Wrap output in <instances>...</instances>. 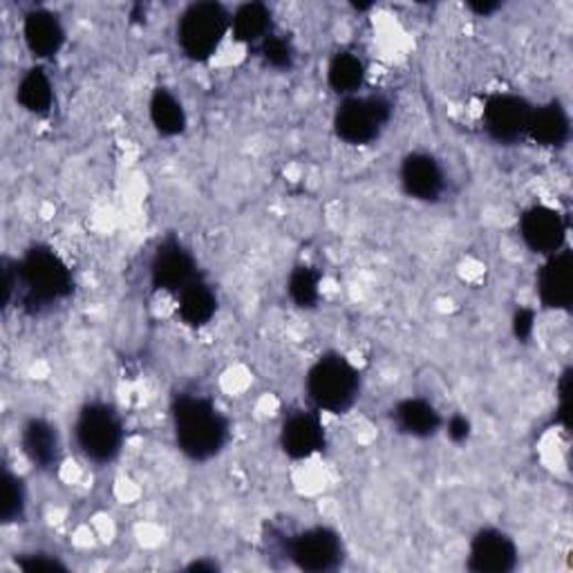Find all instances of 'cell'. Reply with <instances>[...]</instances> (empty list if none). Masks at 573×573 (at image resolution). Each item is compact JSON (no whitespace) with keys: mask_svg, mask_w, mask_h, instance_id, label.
<instances>
[{"mask_svg":"<svg viewBox=\"0 0 573 573\" xmlns=\"http://www.w3.org/2000/svg\"><path fill=\"white\" fill-rule=\"evenodd\" d=\"M23 450L28 455V459L43 468V470H52L59 464L61 457V444H59V435L56 428L45 422V420H30L23 428V437H21Z\"/></svg>","mask_w":573,"mask_h":573,"instance_id":"2e32d148","label":"cell"},{"mask_svg":"<svg viewBox=\"0 0 573 573\" xmlns=\"http://www.w3.org/2000/svg\"><path fill=\"white\" fill-rule=\"evenodd\" d=\"M361 390L359 370L341 354L320 357L307 374V394L318 411L343 415L354 405Z\"/></svg>","mask_w":573,"mask_h":573,"instance_id":"3957f363","label":"cell"},{"mask_svg":"<svg viewBox=\"0 0 573 573\" xmlns=\"http://www.w3.org/2000/svg\"><path fill=\"white\" fill-rule=\"evenodd\" d=\"M394 422L401 433L411 437H433L442 428L437 407L426 399H405L394 407Z\"/></svg>","mask_w":573,"mask_h":573,"instance_id":"e0dca14e","label":"cell"},{"mask_svg":"<svg viewBox=\"0 0 573 573\" xmlns=\"http://www.w3.org/2000/svg\"><path fill=\"white\" fill-rule=\"evenodd\" d=\"M231 25V17L224 6L215 0L206 3H193L180 19L178 41L184 54L191 61H206L220 47L226 30Z\"/></svg>","mask_w":573,"mask_h":573,"instance_id":"5b68a950","label":"cell"},{"mask_svg":"<svg viewBox=\"0 0 573 573\" xmlns=\"http://www.w3.org/2000/svg\"><path fill=\"white\" fill-rule=\"evenodd\" d=\"M150 119L159 135L176 137L187 128V115L182 104L163 88H157L150 97Z\"/></svg>","mask_w":573,"mask_h":573,"instance_id":"ffe728a7","label":"cell"},{"mask_svg":"<svg viewBox=\"0 0 573 573\" xmlns=\"http://www.w3.org/2000/svg\"><path fill=\"white\" fill-rule=\"evenodd\" d=\"M23 36H25L30 52L36 59H50L63 47L65 30H63L61 21L56 19V14H52L47 10H36L25 17Z\"/></svg>","mask_w":573,"mask_h":573,"instance_id":"9a60e30c","label":"cell"},{"mask_svg":"<svg viewBox=\"0 0 573 573\" xmlns=\"http://www.w3.org/2000/svg\"><path fill=\"white\" fill-rule=\"evenodd\" d=\"M217 309V298L209 285L193 280L180 296V316L191 327L206 325Z\"/></svg>","mask_w":573,"mask_h":573,"instance_id":"44dd1931","label":"cell"},{"mask_svg":"<svg viewBox=\"0 0 573 573\" xmlns=\"http://www.w3.org/2000/svg\"><path fill=\"white\" fill-rule=\"evenodd\" d=\"M520 235L531 252L553 256L564 247L566 222L549 206H531L520 217Z\"/></svg>","mask_w":573,"mask_h":573,"instance_id":"8fae6325","label":"cell"},{"mask_svg":"<svg viewBox=\"0 0 573 573\" xmlns=\"http://www.w3.org/2000/svg\"><path fill=\"white\" fill-rule=\"evenodd\" d=\"M280 446L291 459H307L325 448V431L314 413H294L280 433Z\"/></svg>","mask_w":573,"mask_h":573,"instance_id":"5bb4252c","label":"cell"},{"mask_svg":"<svg viewBox=\"0 0 573 573\" xmlns=\"http://www.w3.org/2000/svg\"><path fill=\"white\" fill-rule=\"evenodd\" d=\"M150 280L155 289L163 291H182L193 280H198L193 256L176 237H169L167 242L159 244L150 265Z\"/></svg>","mask_w":573,"mask_h":573,"instance_id":"9c48e42d","label":"cell"},{"mask_svg":"<svg viewBox=\"0 0 573 573\" xmlns=\"http://www.w3.org/2000/svg\"><path fill=\"white\" fill-rule=\"evenodd\" d=\"M233 36L240 43H258L269 36L272 30V12L263 3H247L237 8L231 19Z\"/></svg>","mask_w":573,"mask_h":573,"instance_id":"d6986e66","label":"cell"},{"mask_svg":"<svg viewBox=\"0 0 573 573\" xmlns=\"http://www.w3.org/2000/svg\"><path fill=\"white\" fill-rule=\"evenodd\" d=\"M220 566H217V562H213V560H198V562H193V564H189V571H206V573H215Z\"/></svg>","mask_w":573,"mask_h":573,"instance_id":"1f68e13d","label":"cell"},{"mask_svg":"<svg viewBox=\"0 0 573 573\" xmlns=\"http://www.w3.org/2000/svg\"><path fill=\"white\" fill-rule=\"evenodd\" d=\"M318 285H320V274L314 267L300 265L289 276V296L298 307L309 309L318 303Z\"/></svg>","mask_w":573,"mask_h":573,"instance_id":"cb8c5ba5","label":"cell"},{"mask_svg":"<svg viewBox=\"0 0 573 573\" xmlns=\"http://www.w3.org/2000/svg\"><path fill=\"white\" fill-rule=\"evenodd\" d=\"M533 106L518 95H494L484 104V128L500 144L518 141L531 121Z\"/></svg>","mask_w":573,"mask_h":573,"instance_id":"ba28073f","label":"cell"},{"mask_svg":"<svg viewBox=\"0 0 573 573\" xmlns=\"http://www.w3.org/2000/svg\"><path fill=\"white\" fill-rule=\"evenodd\" d=\"M527 135L540 146H549V148L564 146L569 139V117L564 108L553 102L533 110Z\"/></svg>","mask_w":573,"mask_h":573,"instance_id":"ac0fdd59","label":"cell"},{"mask_svg":"<svg viewBox=\"0 0 573 573\" xmlns=\"http://www.w3.org/2000/svg\"><path fill=\"white\" fill-rule=\"evenodd\" d=\"M470 435V422L461 415H455L450 422H448V437L455 442V444H461L466 442Z\"/></svg>","mask_w":573,"mask_h":573,"instance_id":"f546056e","label":"cell"},{"mask_svg":"<svg viewBox=\"0 0 573 573\" xmlns=\"http://www.w3.org/2000/svg\"><path fill=\"white\" fill-rule=\"evenodd\" d=\"M17 287H19V269H17V263H12L10 258H6V261H3V305H6V307H10Z\"/></svg>","mask_w":573,"mask_h":573,"instance_id":"83f0119b","label":"cell"},{"mask_svg":"<svg viewBox=\"0 0 573 573\" xmlns=\"http://www.w3.org/2000/svg\"><path fill=\"white\" fill-rule=\"evenodd\" d=\"M263 56L272 67H278V70H289L294 65L291 43L283 36H276V34H269L263 41Z\"/></svg>","mask_w":573,"mask_h":573,"instance_id":"484cf974","label":"cell"},{"mask_svg":"<svg viewBox=\"0 0 573 573\" xmlns=\"http://www.w3.org/2000/svg\"><path fill=\"white\" fill-rule=\"evenodd\" d=\"M19 104L28 110V113H34V115H45L50 113L52 108V102H54V91H52V84L50 78L45 74V70L41 67H32L19 84Z\"/></svg>","mask_w":573,"mask_h":573,"instance_id":"7402d4cb","label":"cell"},{"mask_svg":"<svg viewBox=\"0 0 573 573\" xmlns=\"http://www.w3.org/2000/svg\"><path fill=\"white\" fill-rule=\"evenodd\" d=\"M173 426L180 450L193 461L215 457L229 439V422L211 399L178 394L173 399Z\"/></svg>","mask_w":573,"mask_h":573,"instance_id":"6da1fadb","label":"cell"},{"mask_svg":"<svg viewBox=\"0 0 573 573\" xmlns=\"http://www.w3.org/2000/svg\"><path fill=\"white\" fill-rule=\"evenodd\" d=\"M518 566L516 542L498 531L484 529L470 542L468 569L475 573H509Z\"/></svg>","mask_w":573,"mask_h":573,"instance_id":"30bf717a","label":"cell"},{"mask_svg":"<svg viewBox=\"0 0 573 573\" xmlns=\"http://www.w3.org/2000/svg\"><path fill=\"white\" fill-rule=\"evenodd\" d=\"M3 511H0V518H3L6 524L19 522L25 513V486L23 479L17 477L10 468H6V477H3Z\"/></svg>","mask_w":573,"mask_h":573,"instance_id":"d4e9b609","label":"cell"},{"mask_svg":"<svg viewBox=\"0 0 573 573\" xmlns=\"http://www.w3.org/2000/svg\"><path fill=\"white\" fill-rule=\"evenodd\" d=\"M390 117L392 104L385 97H350L335 115V130L343 141L352 146H365L381 135Z\"/></svg>","mask_w":573,"mask_h":573,"instance_id":"8992f818","label":"cell"},{"mask_svg":"<svg viewBox=\"0 0 573 573\" xmlns=\"http://www.w3.org/2000/svg\"><path fill=\"white\" fill-rule=\"evenodd\" d=\"M468 10L477 17H490L500 10V3H468Z\"/></svg>","mask_w":573,"mask_h":573,"instance_id":"4dcf8cb0","label":"cell"},{"mask_svg":"<svg viewBox=\"0 0 573 573\" xmlns=\"http://www.w3.org/2000/svg\"><path fill=\"white\" fill-rule=\"evenodd\" d=\"M401 184L403 191L422 202H437L444 193L446 180L439 161L426 152L407 155L401 163Z\"/></svg>","mask_w":573,"mask_h":573,"instance_id":"7c38bea8","label":"cell"},{"mask_svg":"<svg viewBox=\"0 0 573 573\" xmlns=\"http://www.w3.org/2000/svg\"><path fill=\"white\" fill-rule=\"evenodd\" d=\"M538 294L547 309H569L573 303V256L566 250L549 256L538 274Z\"/></svg>","mask_w":573,"mask_h":573,"instance_id":"4fadbf2b","label":"cell"},{"mask_svg":"<svg viewBox=\"0 0 573 573\" xmlns=\"http://www.w3.org/2000/svg\"><path fill=\"white\" fill-rule=\"evenodd\" d=\"M17 564L23 571H67V566L59 558L47 555V553H25V555H19Z\"/></svg>","mask_w":573,"mask_h":573,"instance_id":"4316f807","label":"cell"},{"mask_svg":"<svg viewBox=\"0 0 573 573\" xmlns=\"http://www.w3.org/2000/svg\"><path fill=\"white\" fill-rule=\"evenodd\" d=\"M285 555L303 571L325 573L343 564V542L337 531L314 527L285 542Z\"/></svg>","mask_w":573,"mask_h":573,"instance_id":"52a82bcc","label":"cell"},{"mask_svg":"<svg viewBox=\"0 0 573 573\" xmlns=\"http://www.w3.org/2000/svg\"><path fill=\"white\" fill-rule=\"evenodd\" d=\"M21 303L28 314H41L52 303L72 294L67 265L47 247H32L19 263Z\"/></svg>","mask_w":573,"mask_h":573,"instance_id":"7a4b0ae2","label":"cell"},{"mask_svg":"<svg viewBox=\"0 0 573 573\" xmlns=\"http://www.w3.org/2000/svg\"><path fill=\"white\" fill-rule=\"evenodd\" d=\"M76 444L91 461H113L124 444V424L115 407L106 403H88L81 407L76 426Z\"/></svg>","mask_w":573,"mask_h":573,"instance_id":"277c9868","label":"cell"},{"mask_svg":"<svg viewBox=\"0 0 573 573\" xmlns=\"http://www.w3.org/2000/svg\"><path fill=\"white\" fill-rule=\"evenodd\" d=\"M363 78H365L363 61L352 52H339L332 59L330 70H327V81H330V88L339 95L357 93L363 86Z\"/></svg>","mask_w":573,"mask_h":573,"instance_id":"603a6c76","label":"cell"},{"mask_svg":"<svg viewBox=\"0 0 573 573\" xmlns=\"http://www.w3.org/2000/svg\"><path fill=\"white\" fill-rule=\"evenodd\" d=\"M513 335L520 341H527L533 335V311L531 309H518L513 316Z\"/></svg>","mask_w":573,"mask_h":573,"instance_id":"f1b7e54d","label":"cell"}]
</instances>
